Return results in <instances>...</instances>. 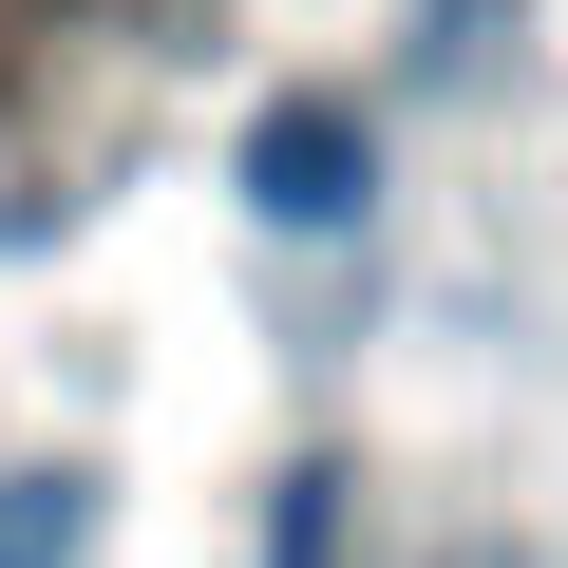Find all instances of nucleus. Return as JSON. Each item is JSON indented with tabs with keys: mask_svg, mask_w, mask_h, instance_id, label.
Instances as JSON below:
<instances>
[{
	"mask_svg": "<svg viewBox=\"0 0 568 568\" xmlns=\"http://www.w3.org/2000/svg\"><path fill=\"white\" fill-rule=\"evenodd\" d=\"M95 530V474H0V568H77Z\"/></svg>",
	"mask_w": 568,
	"mask_h": 568,
	"instance_id": "f03ea898",
	"label": "nucleus"
},
{
	"mask_svg": "<svg viewBox=\"0 0 568 568\" xmlns=\"http://www.w3.org/2000/svg\"><path fill=\"white\" fill-rule=\"evenodd\" d=\"M361 190H379L361 95H265V114H246V209H265V227H361Z\"/></svg>",
	"mask_w": 568,
	"mask_h": 568,
	"instance_id": "f257e3e1",
	"label": "nucleus"
}]
</instances>
